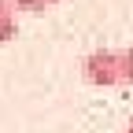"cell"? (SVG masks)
Segmentation results:
<instances>
[{
  "mask_svg": "<svg viewBox=\"0 0 133 133\" xmlns=\"http://www.w3.org/2000/svg\"><path fill=\"white\" fill-rule=\"evenodd\" d=\"M19 37V22H15V8L11 0H0V44H8Z\"/></svg>",
  "mask_w": 133,
  "mask_h": 133,
  "instance_id": "7a4b0ae2",
  "label": "cell"
},
{
  "mask_svg": "<svg viewBox=\"0 0 133 133\" xmlns=\"http://www.w3.org/2000/svg\"><path fill=\"white\" fill-rule=\"evenodd\" d=\"M126 133H133V118H129V126H126Z\"/></svg>",
  "mask_w": 133,
  "mask_h": 133,
  "instance_id": "5b68a950",
  "label": "cell"
},
{
  "mask_svg": "<svg viewBox=\"0 0 133 133\" xmlns=\"http://www.w3.org/2000/svg\"><path fill=\"white\" fill-rule=\"evenodd\" d=\"M81 78L96 89L133 85V48H96L81 59Z\"/></svg>",
  "mask_w": 133,
  "mask_h": 133,
  "instance_id": "6da1fadb",
  "label": "cell"
},
{
  "mask_svg": "<svg viewBox=\"0 0 133 133\" xmlns=\"http://www.w3.org/2000/svg\"><path fill=\"white\" fill-rule=\"evenodd\" d=\"M11 8L15 11H44L48 0H11Z\"/></svg>",
  "mask_w": 133,
  "mask_h": 133,
  "instance_id": "3957f363",
  "label": "cell"
},
{
  "mask_svg": "<svg viewBox=\"0 0 133 133\" xmlns=\"http://www.w3.org/2000/svg\"><path fill=\"white\" fill-rule=\"evenodd\" d=\"M56 4H63V0H48V8H56Z\"/></svg>",
  "mask_w": 133,
  "mask_h": 133,
  "instance_id": "277c9868",
  "label": "cell"
}]
</instances>
